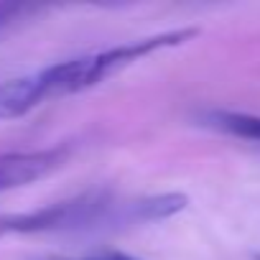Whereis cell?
Returning <instances> with one entry per match:
<instances>
[{
    "instance_id": "cell-1",
    "label": "cell",
    "mask_w": 260,
    "mask_h": 260,
    "mask_svg": "<svg viewBox=\"0 0 260 260\" xmlns=\"http://www.w3.org/2000/svg\"><path fill=\"white\" fill-rule=\"evenodd\" d=\"M202 31L199 28H176V31H164L148 39H138L130 44H120L105 51H94V54H82L67 61H56L51 67H44L51 94L54 97H69L84 89H92L102 82H107L110 77L120 74L122 69L138 64L141 59L164 51V49H176L184 46L189 41H194Z\"/></svg>"
},
{
    "instance_id": "cell-2",
    "label": "cell",
    "mask_w": 260,
    "mask_h": 260,
    "mask_svg": "<svg viewBox=\"0 0 260 260\" xmlns=\"http://www.w3.org/2000/svg\"><path fill=\"white\" fill-rule=\"evenodd\" d=\"M120 219V204L105 191H87L41 209L21 214H0V240L8 235H36V232H64L87 230L100 224H115Z\"/></svg>"
},
{
    "instance_id": "cell-3",
    "label": "cell",
    "mask_w": 260,
    "mask_h": 260,
    "mask_svg": "<svg viewBox=\"0 0 260 260\" xmlns=\"http://www.w3.org/2000/svg\"><path fill=\"white\" fill-rule=\"evenodd\" d=\"M69 158L67 146L41 148V151H11L0 153V194L28 186L34 181H41L51 176L56 169L64 166Z\"/></svg>"
},
{
    "instance_id": "cell-4",
    "label": "cell",
    "mask_w": 260,
    "mask_h": 260,
    "mask_svg": "<svg viewBox=\"0 0 260 260\" xmlns=\"http://www.w3.org/2000/svg\"><path fill=\"white\" fill-rule=\"evenodd\" d=\"M46 100H49V92L41 79V72L0 82V122L18 120L28 115L34 107L44 105Z\"/></svg>"
},
{
    "instance_id": "cell-5",
    "label": "cell",
    "mask_w": 260,
    "mask_h": 260,
    "mask_svg": "<svg viewBox=\"0 0 260 260\" xmlns=\"http://www.w3.org/2000/svg\"><path fill=\"white\" fill-rule=\"evenodd\" d=\"M189 204L186 194H153V197H143L138 202H130L120 207V222H158V219H169L179 212H184Z\"/></svg>"
},
{
    "instance_id": "cell-6",
    "label": "cell",
    "mask_w": 260,
    "mask_h": 260,
    "mask_svg": "<svg viewBox=\"0 0 260 260\" xmlns=\"http://www.w3.org/2000/svg\"><path fill=\"white\" fill-rule=\"evenodd\" d=\"M197 120H199V125L217 130V133L260 143V115L235 112V110H202L197 115Z\"/></svg>"
},
{
    "instance_id": "cell-7",
    "label": "cell",
    "mask_w": 260,
    "mask_h": 260,
    "mask_svg": "<svg viewBox=\"0 0 260 260\" xmlns=\"http://www.w3.org/2000/svg\"><path fill=\"white\" fill-rule=\"evenodd\" d=\"M36 6H26V3H8V0H0V31H6L11 26H16L18 21H23L26 16L36 13Z\"/></svg>"
},
{
    "instance_id": "cell-8",
    "label": "cell",
    "mask_w": 260,
    "mask_h": 260,
    "mask_svg": "<svg viewBox=\"0 0 260 260\" xmlns=\"http://www.w3.org/2000/svg\"><path fill=\"white\" fill-rule=\"evenodd\" d=\"M89 260H133L127 255H107V257H89Z\"/></svg>"
},
{
    "instance_id": "cell-9",
    "label": "cell",
    "mask_w": 260,
    "mask_h": 260,
    "mask_svg": "<svg viewBox=\"0 0 260 260\" xmlns=\"http://www.w3.org/2000/svg\"><path fill=\"white\" fill-rule=\"evenodd\" d=\"M255 260H260V255H255Z\"/></svg>"
}]
</instances>
